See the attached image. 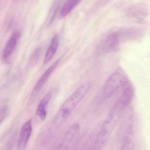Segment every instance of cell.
Segmentation results:
<instances>
[{"instance_id":"obj_1","label":"cell","mask_w":150,"mask_h":150,"mask_svg":"<svg viewBox=\"0 0 150 150\" xmlns=\"http://www.w3.org/2000/svg\"><path fill=\"white\" fill-rule=\"evenodd\" d=\"M134 93V89L132 86L126 87L122 91L98 133L94 144V150H101L106 143L122 114L132 102Z\"/></svg>"},{"instance_id":"obj_2","label":"cell","mask_w":150,"mask_h":150,"mask_svg":"<svg viewBox=\"0 0 150 150\" xmlns=\"http://www.w3.org/2000/svg\"><path fill=\"white\" fill-rule=\"evenodd\" d=\"M91 86L90 82L82 84L63 103L53 121L50 132H55L63 125L75 108L87 94Z\"/></svg>"},{"instance_id":"obj_3","label":"cell","mask_w":150,"mask_h":150,"mask_svg":"<svg viewBox=\"0 0 150 150\" xmlns=\"http://www.w3.org/2000/svg\"><path fill=\"white\" fill-rule=\"evenodd\" d=\"M129 83L128 76L121 67L116 69L108 79L102 90V97L108 98L121 89L126 88Z\"/></svg>"},{"instance_id":"obj_4","label":"cell","mask_w":150,"mask_h":150,"mask_svg":"<svg viewBox=\"0 0 150 150\" xmlns=\"http://www.w3.org/2000/svg\"><path fill=\"white\" fill-rule=\"evenodd\" d=\"M130 40L128 31L123 32H114L108 35L100 47L102 53H108L115 50L118 47L121 41Z\"/></svg>"},{"instance_id":"obj_5","label":"cell","mask_w":150,"mask_h":150,"mask_svg":"<svg viewBox=\"0 0 150 150\" xmlns=\"http://www.w3.org/2000/svg\"><path fill=\"white\" fill-rule=\"evenodd\" d=\"M32 130V121L29 120L23 125L20 130L16 150H25L31 136Z\"/></svg>"},{"instance_id":"obj_6","label":"cell","mask_w":150,"mask_h":150,"mask_svg":"<svg viewBox=\"0 0 150 150\" xmlns=\"http://www.w3.org/2000/svg\"><path fill=\"white\" fill-rule=\"evenodd\" d=\"M80 126L78 123L75 122L68 129L64 136L62 142L60 146L59 150H67L68 149L79 133Z\"/></svg>"},{"instance_id":"obj_7","label":"cell","mask_w":150,"mask_h":150,"mask_svg":"<svg viewBox=\"0 0 150 150\" xmlns=\"http://www.w3.org/2000/svg\"><path fill=\"white\" fill-rule=\"evenodd\" d=\"M59 62V60L56 61L45 71V73L40 77V78L39 79L38 81L36 83L34 90H33V95H35L41 90V88L44 86L45 84L46 83L47 81L51 75L52 74L54 70V69L56 68L57 66H58Z\"/></svg>"},{"instance_id":"obj_8","label":"cell","mask_w":150,"mask_h":150,"mask_svg":"<svg viewBox=\"0 0 150 150\" xmlns=\"http://www.w3.org/2000/svg\"><path fill=\"white\" fill-rule=\"evenodd\" d=\"M19 38V33L16 32L11 35L8 40L3 52L2 57L4 60H7L13 53Z\"/></svg>"},{"instance_id":"obj_9","label":"cell","mask_w":150,"mask_h":150,"mask_svg":"<svg viewBox=\"0 0 150 150\" xmlns=\"http://www.w3.org/2000/svg\"><path fill=\"white\" fill-rule=\"evenodd\" d=\"M52 97V93L51 92L47 93L40 100L38 106V108L36 112V114L42 121L45 120L46 118L47 115V106L49 104Z\"/></svg>"},{"instance_id":"obj_10","label":"cell","mask_w":150,"mask_h":150,"mask_svg":"<svg viewBox=\"0 0 150 150\" xmlns=\"http://www.w3.org/2000/svg\"><path fill=\"white\" fill-rule=\"evenodd\" d=\"M59 45V38L58 35L54 36L51 40V43L46 52L44 59V63H48L56 53Z\"/></svg>"},{"instance_id":"obj_11","label":"cell","mask_w":150,"mask_h":150,"mask_svg":"<svg viewBox=\"0 0 150 150\" xmlns=\"http://www.w3.org/2000/svg\"><path fill=\"white\" fill-rule=\"evenodd\" d=\"M80 1L81 0H67L61 10V16L62 17L67 16L80 2Z\"/></svg>"},{"instance_id":"obj_12","label":"cell","mask_w":150,"mask_h":150,"mask_svg":"<svg viewBox=\"0 0 150 150\" xmlns=\"http://www.w3.org/2000/svg\"><path fill=\"white\" fill-rule=\"evenodd\" d=\"M134 144L133 141L128 137H126L120 150H134Z\"/></svg>"},{"instance_id":"obj_13","label":"cell","mask_w":150,"mask_h":150,"mask_svg":"<svg viewBox=\"0 0 150 150\" xmlns=\"http://www.w3.org/2000/svg\"><path fill=\"white\" fill-rule=\"evenodd\" d=\"M7 112V107L6 106H3L0 109V124L2 122L6 116Z\"/></svg>"},{"instance_id":"obj_14","label":"cell","mask_w":150,"mask_h":150,"mask_svg":"<svg viewBox=\"0 0 150 150\" xmlns=\"http://www.w3.org/2000/svg\"><path fill=\"white\" fill-rule=\"evenodd\" d=\"M14 137H12L11 139L8 141V142L5 144L3 148V150H11L13 146L14 142Z\"/></svg>"},{"instance_id":"obj_15","label":"cell","mask_w":150,"mask_h":150,"mask_svg":"<svg viewBox=\"0 0 150 150\" xmlns=\"http://www.w3.org/2000/svg\"><path fill=\"white\" fill-rule=\"evenodd\" d=\"M40 56V50L39 49H37L34 52V53L32 55L31 57V61L32 62H35L38 61L39 57Z\"/></svg>"}]
</instances>
